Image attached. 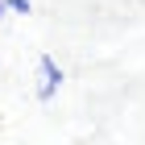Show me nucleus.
I'll use <instances>...</instances> for the list:
<instances>
[{
    "label": "nucleus",
    "instance_id": "1",
    "mask_svg": "<svg viewBox=\"0 0 145 145\" xmlns=\"http://www.w3.org/2000/svg\"><path fill=\"white\" fill-rule=\"evenodd\" d=\"M37 75H42V83H37V100H54V91L62 87V67H58L50 54L37 58Z\"/></svg>",
    "mask_w": 145,
    "mask_h": 145
},
{
    "label": "nucleus",
    "instance_id": "2",
    "mask_svg": "<svg viewBox=\"0 0 145 145\" xmlns=\"http://www.w3.org/2000/svg\"><path fill=\"white\" fill-rule=\"evenodd\" d=\"M4 4H8L12 12H21V17H25V12H29V8H33V4H29V0H4Z\"/></svg>",
    "mask_w": 145,
    "mask_h": 145
},
{
    "label": "nucleus",
    "instance_id": "3",
    "mask_svg": "<svg viewBox=\"0 0 145 145\" xmlns=\"http://www.w3.org/2000/svg\"><path fill=\"white\" fill-rule=\"evenodd\" d=\"M4 12H8V4H4V0H0V21H4Z\"/></svg>",
    "mask_w": 145,
    "mask_h": 145
}]
</instances>
